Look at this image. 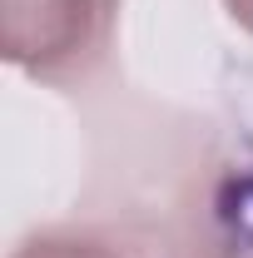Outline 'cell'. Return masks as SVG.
I'll return each mask as SVG.
<instances>
[{
  "label": "cell",
  "instance_id": "3957f363",
  "mask_svg": "<svg viewBox=\"0 0 253 258\" xmlns=\"http://www.w3.org/2000/svg\"><path fill=\"white\" fill-rule=\"evenodd\" d=\"M223 5H228V15H233V20L253 35V0H223Z\"/></svg>",
  "mask_w": 253,
  "mask_h": 258
},
{
  "label": "cell",
  "instance_id": "6da1fadb",
  "mask_svg": "<svg viewBox=\"0 0 253 258\" xmlns=\"http://www.w3.org/2000/svg\"><path fill=\"white\" fill-rule=\"evenodd\" d=\"M119 25V0H0V55L45 85L90 80Z\"/></svg>",
  "mask_w": 253,
  "mask_h": 258
},
{
  "label": "cell",
  "instance_id": "7a4b0ae2",
  "mask_svg": "<svg viewBox=\"0 0 253 258\" xmlns=\"http://www.w3.org/2000/svg\"><path fill=\"white\" fill-rule=\"evenodd\" d=\"M10 258H129V253H124V248H114V243H104V238H95V233L45 228V233L25 238Z\"/></svg>",
  "mask_w": 253,
  "mask_h": 258
}]
</instances>
